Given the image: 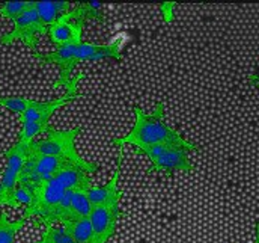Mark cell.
I'll return each mask as SVG.
<instances>
[{
	"label": "cell",
	"mask_w": 259,
	"mask_h": 243,
	"mask_svg": "<svg viewBox=\"0 0 259 243\" xmlns=\"http://www.w3.org/2000/svg\"><path fill=\"white\" fill-rule=\"evenodd\" d=\"M136 112V124L133 130L124 137H115L112 139V145L122 147L124 144H134L139 150L154 147L158 144H178L184 147L199 150L197 145L183 139V136L174 130L170 125L164 122V105L163 101H158L154 108V112L151 115H146L139 106L134 108Z\"/></svg>",
	"instance_id": "cell-1"
},
{
	"label": "cell",
	"mask_w": 259,
	"mask_h": 243,
	"mask_svg": "<svg viewBox=\"0 0 259 243\" xmlns=\"http://www.w3.org/2000/svg\"><path fill=\"white\" fill-rule=\"evenodd\" d=\"M121 47H122L121 41L109 44V46H95V44L80 43V44L56 47L55 52L49 55H41V53H33V55L41 63H55L59 66L61 76L53 83V88H58L62 85L65 88H69V83L72 79L71 73L77 63L86 61H103V59H110V58L122 61Z\"/></svg>",
	"instance_id": "cell-2"
},
{
	"label": "cell",
	"mask_w": 259,
	"mask_h": 243,
	"mask_svg": "<svg viewBox=\"0 0 259 243\" xmlns=\"http://www.w3.org/2000/svg\"><path fill=\"white\" fill-rule=\"evenodd\" d=\"M81 128H69V130H56L55 127L49 131V136L46 139L32 142L27 145V157L29 156H56V157H64L68 160H72L74 163L80 165L84 168L88 172H97L98 165L97 163H89L83 160L75 150V136L78 134Z\"/></svg>",
	"instance_id": "cell-3"
},
{
	"label": "cell",
	"mask_w": 259,
	"mask_h": 243,
	"mask_svg": "<svg viewBox=\"0 0 259 243\" xmlns=\"http://www.w3.org/2000/svg\"><path fill=\"white\" fill-rule=\"evenodd\" d=\"M190 151H196V150L178 144H158L143 150L136 148V154L143 153L149 157L152 166L148 169V172L161 171L169 176L177 171H183V172L194 171V166L189 160Z\"/></svg>",
	"instance_id": "cell-4"
},
{
	"label": "cell",
	"mask_w": 259,
	"mask_h": 243,
	"mask_svg": "<svg viewBox=\"0 0 259 243\" xmlns=\"http://www.w3.org/2000/svg\"><path fill=\"white\" fill-rule=\"evenodd\" d=\"M49 30V26L42 23L35 2L29 3V8L14 21V30L9 33H5L0 38V44L11 46L15 41H23L33 53H38L36 44H38V35L46 33Z\"/></svg>",
	"instance_id": "cell-5"
},
{
	"label": "cell",
	"mask_w": 259,
	"mask_h": 243,
	"mask_svg": "<svg viewBox=\"0 0 259 243\" xmlns=\"http://www.w3.org/2000/svg\"><path fill=\"white\" fill-rule=\"evenodd\" d=\"M72 165H77V163H74L72 160L64 159V157L29 156L24 163L23 172H21V180L30 186H36V184L44 182H52L62 171L68 169Z\"/></svg>",
	"instance_id": "cell-6"
},
{
	"label": "cell",
	"mask_w": 259,
	"mask_h": 243,
	"mask_svg": "<svg viewBox=\"0 0 259 243\" xmlns=\"http://www.w3.org/2000/svg\"><path fill=\"white\" fill-rule=\"evenodd\" d=\"M6 165L2 172L0 180V205H8V201L21 182V172L24 168V163L27 160V145L21 142H15L9 150L3 153Z\"/></svg>",
	"instance_id": "cell-7"
},
{
	"label": "cell",
	"mask_w": 259,
	"mask_h": 243,
	"mask_svg": "<svg viewBox=\"0 0 259 243\" xmlns=\"http://www.w3.org/2000/svg\"><path fill=\"white\" fill-rule=\"evenodd\" d=\"M84 77V73H80L77 74L75 77L71 79V83H69V88H66V92H65L62 97L56 98V100H52V101H33L30 100L29 106L26 108V111L20 115V124H24V122H39L42 125H50V117L53 115V112L59 108L65 106L66 103L78 98L80 95L77 94V83Z\"/></svg>",
	"instance_id": "cell-8"
},
{
	"label": "cell",
	"mask_w": 259,
	"mask_h": 243,
	"mask_svg": "<svg viewBox=\"0 0 259 243\" xmlns=\"http://www.w3.org/2000/svg\"><path fill=\"white\" fill-rule=\"evenodd\" d=\"M124 213L119 210V207L113 205H103V207H94L92 213L89 216V221L92 224V233H94V243H107L109 239L116 231V224L119 218H122Z\"/></svg>",
	"instance_id": "cell-9"
},
{
	"label": "cell",
	"mask_w": 259,
	"mask_h": 243,
	"mask_svg": "<svg viewBox=\"0 0 259 243\" xmlns=\"http://www.w3.org/2000/svg\"><path fill=\"white\" fill-rule=\"evenodd\" d=\"M119 148V154H118V168L115 171V176L112 177V180L107 183L103 187L98 186H92L91 189L86 190V195L92 204V207H103V205H113V207H119V201L122 196V192L118 190V180H119V174H121V168H122V157H124V148Z\"/></svg>",
	"instance_id": "cell-10"
},
{
	"label": "cell",
	"mask_w": 259,
	"mask_h": 243,
	"mask_svg": "<svg viewBox=\"0 0 259 243\" xmlns=\"http://www.w3.org/2000/svg\"><path fill=\"white\" fill-rule=\"evenodd\" d=\"M83 26L84 24H81L78 21L66 20L62 17L59 21H56L55 24H52L49 27V33L56 47L69 46V44H80Z\"/></svg>",
	"instance_id": "cell-11"
},
{
	"label": "cell",
	"mask_w": 259,
	"mask_h": 243,
	"mask_svg": "<svg viewBox=\"0 0 259 243\" xmlns=\"http://www.w3.org/2000/svg\"><path fill=\"white\" fill-rule=\"evenodd\" d=\"M89 172L78 166V165H72L68 169L62 171L56 179H53L58 184H61L65 190H83L86 192L88 189H91L94 184L91 182Z\"/></svg>",
	"instance_id": "cell-12"
},
{
	"label": "cell",
	"mask_w": 259,
	"mask_h": 243,
	"mask_svg": "<svg viewBox=\"0 0 259 243\" xmlns=\"http://www.w3.org/2000/svg\"><path fill=\"white\" fill-rule=\"evenodd\" d=\"M36 11L42 20L44 24L49 27L59 21L65 14H68L69 9V2H53V0H46V2H35Z\"/></svg>",
	"instance_id": "cell-13"
},
{
	"label": "cell",
	"mask_w": 259,
	"mask_h": 243,
	"mask_svg": "<svg viewBox=\"0 0 259 243\" xmlns=\"http://www.w3.org/2000/svg\"><path fill=\"white\" fill-rule=\"evenodd\" d=\"M64 18L78 21L84 24L88 20H97V21H104V15L101 12V2H84L78 3L77 8L71 9L68 14H65Z\"/></svg>",
	"instance_id": "cell-14"
},
{
	"label": "cell",
	"mask_w": 259,
	"mask_h": 243,
	"mask_svg": "<svg viewBox=\"0 0 259 243\" xmlns=\"http://www.w3.org/2000/svg\"><path fill=\"white\" fill-rule=\"evenodd\" d=\"M92 204L83 190H71V204H69V219L65 222L86 219L92 213ZM64 224V222H62Z\"/></svg>",
	"instance_id": "cell-15"
},
{
	"label": "cell",
	"mask_w": 259,
	"mask_h": 243,
	"mask_svg": "<svg viewBox=\"0 0 259 243\" xmlns=\"http://www.w3.org/2000/svg\"><path fill=\"white\" fill-rule=\"evenodd\" d=\"M64 230L71 234V237L75 243H94V233H92V224L89 218L72 221V222H64Z\"/></svg>",
	"instance_id": "cell-16"
},
{
	"label": "cell",
	"mask_w": 259,
	"mask_h": 243,
	"mask_svg": "<svg viewBox=\"0 0 259 243\" xmlns=\"http://www.w3.org/2000/svg\"><path fill=\"white\" fill-rule=\"evenodd\" d=\"M26 224V219L21 218L17 222L8 221V215L0 213V243H15V236L18 230Z\"/></svg>",
	"instance_id": "cell-17"
},
{
	"label": "cell",
	"mask_w": 259,
	"mask_h": 243,
	"mask_svg": "<svg viewBox=\"0 0 259 243\" xmlns=\"http://www.w3.org/2000/svg\"><path fill=\"white\" fill-rule=\"evenodd\" d=\"M38 243H75V240L64 228H55L53 225H46L42 239Z\"/></svg>",
	"instance_id": "cell-18"
},
{
	"label": "cell",
	"mask_w": 259,
	"mask_h": 243,
	"mask_svg": "<svg viewBox=\"0 0 259 243\" xmlns=\"http://www.w3.org/2000/svg\"><path fill=\"white\" fill-rule=\"evenodd\" d=\"M30 2H6L0 5V15L15 21L27 8Z\"/></svg>",
	"instance_id": "cell-19"
},
{
	"label": "cell",
	"mask_w": 259,
	"mask_h": 243,
	"mask_svg": "<svg viewBox=\"0 0 259 243\" xmlns=\"http://www.w3.org/2000/svg\"><path fill=\"white\" fill-rule=\"evenodd\" d=\"M30 100L24 98V97H18V95H14V97H0V106L5 108V109H9L11 112H15L18 115H21L26 108L29 106Z\"/></svg>",
	"instance_id": "cell-20"
},
{
	"label": "cell",
	"mask_w": 259,
	"mask_h": 243,
	"mask_svg": "<svg viewBox=\"0 0 259 243\" xmlns=\"http://www.w3.org/2000/svg\"><path fill=\"white\" fill-rule=\"evenodd\" d=\"M249 80H250V83H253L256 88H259V76H256V74H252V76L249 77Z\"/></svg>",
	"instance_id": "cell-21"
},
{
	"label": "cell",
	"mask_w": 259,
	"mask_h": 243,
	"mask_svg": "<svg viewBox=\"0 0 259 243\" xmlns=\"http://www.w3.org/2000/svg\"><path fill=\"white\" fill-rule=\"evenodd\" d=\"M255 243H259V221L256 222V239H255Z\"/></svg>",
	"instance_id": "cell-22"
}]
</instances>
